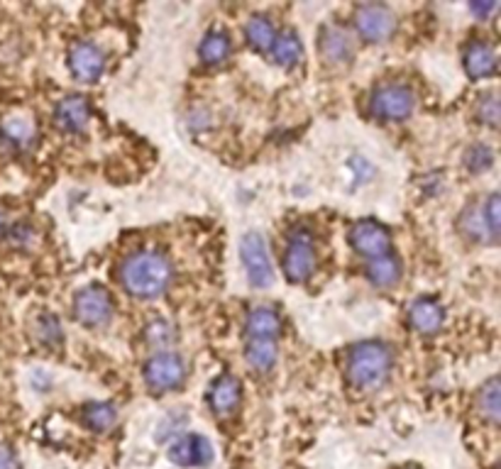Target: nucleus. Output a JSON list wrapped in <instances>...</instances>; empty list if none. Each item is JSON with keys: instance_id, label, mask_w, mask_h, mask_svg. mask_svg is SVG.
I'll list each match as a JSON object with an SVG mask.
<instances>
[{"instance_id": "23", "label": "nucleus", "mask_w": 501, "mask_h": 469, "mask_svg": "<svg viewBox=\"0 0 501 469\" xmlns=\"http://www.w3.org/2000/svg\"><path fill=\"white\" fill-rule=\"evenodd\" d=\"M245 35H247V42H250L257 52H269L276 39L275 25L269 23L265 15L252 17L250 23H247V27H245Z\"/></svg>"}, {"instance_id": "34", "label": "nucleus", "mask_w": 501, "mask_h": 469, "mask_svg": "<svg viewBox=\"0 0 501 469\" xmlns=\"http://www.w3.org/2000/svg\"><path fill=\"white\" fill-rule=\"evenodd\" d=\"M494 10H496V3H482V5H479V3H475V5H472V13L479 17L489 15V13H494Z\"/></svg>"}, {"instance_id": "21", "label": "nucleus", "mask_w": 501, "mask_h": 469, "mask_svg": "<svg viewBox=\"0 0 501 469\" xmlns=\"http://www.w3.org/2000/svg\"><path fill=\"white\" fill-rule=\"evenodd\" d=\"M276 357L279 352H276L275 340H250L245 350V360L257 372H269L276 364Z\"/></svg>"}, {"instance_id": "8", "label": "nucleus", "mask_w": 501, "mask_h": 469, "mask_svg": "<svg viewBox=\"0 0 501 469\" xmlns=\"http://www.w3.org/2000/svg\"><path fill=\"white\" fill-rule=\"evenodd\" d=\"M355 25L367 42H384L396 30V17L384 5H360L355 13Z\"/></svg>"}, {"instance_id": "33", "label": "nucleus", "mask_w": 501, "mask_h": 469, "mask_svg": "<svg viewBox=\"0 0 501 469\" xmlns=\"http://www.w3.org/2000/svg\"><path fill=\"white\" fill-rule=\"evenodd\" d=\"M0 469H20L17 454L8 445H0Z\"/></svg>"}, {"instance_id": "12", "label": "nucleus", "mask_w": 501, "mask_h": 469, "mask_svg": "<svg viewBox=\"0 0 501 469\" xmlns=\"http://www.w3.org/2000/svg\"><path fill=\"white\" fill-rule=\"evenodd\" d=\"M166 454L179 467H204L213 460V447L201 435H184L169 445Z\"/></svg>"}, {"instance_id": "5", "label": "nucleus", "mask_w": 501, "mask_h": 469, "mask_svg": "<svg viewBox=\"0 0 501 469\" xmlns=\"http://www.w3.org/2000/svg\"><path fill=\"white\" fill-rule=\"evenodd\" d=\"M416 98L406 86L401 84H386L379 86L369 98V110L379 120H404L414 113Z\"/></svg>"}, {"instance_id": "13", "label": "nucleus", "mask_w": 501, "mask_h": 469, "mask_svg": "<svg viewBox=\"0 0 501 469\" xmlns=\"http://www.w3.org/2000/svg\"><path fill=\"white\" fill-rule=\"evenodd\" d=\"M240 399H243V386L237 382L235 376L223 374L218 376L215 382L211 384L208 389V401H211V408L218 415H230L240 406Z\"/></svg>"}, {"instance_id": "29", "label": "nucleus", "mask_w": 501, "mask_h": 469, "mask_svg": "<svg viewBox=\"0 0 501 469\" xmlns=\"http://www.w3.org/2000/svg\"><path fill=\"white\" fill-rule=\"evenodd\" d=\"M492 162L494 155L486 145H475V147L467 152V156H465V165H467V169H472V172H485V169L492 166Z\"/></svg>"}, {"instance_id": "27", "label": "nucleus", "mask_w": 501, "mask_h": 469, "mask_svg": "<svg viewBox=\"0 0 501 469\" xmlns=\"http://www.w3.org/2000/svg\"><path fill=\"white\" fill-rule=\"evenodd\" d=\"M479 408L489 421L496 423V415H499V382L496 379H489L479 394Z\"/></svg>"}, {"instance_id": "7", "label": "nucleus", "mask_w": 501, "mask_h": 469, "mask_svg": "<svg viewBox=\"0 0 501 469\" xmlns=\"http://www.w3.org/2000/svg\"><path fill=\"white\" fill-rule=\"evenodd\" d=\"M74 313L84 325L88 328H101L110 321L113 315V301H110L108 291L101 286H88L74 301Z\"/></svg>"}, {"instance_id": "16", "label": "nucleus", "mask_w": 501, "mask_h": 469, "mask_svg": "<svg viewBox=\"0 0 501 469\" xmlns=\"http://www.w3.org/2000/svg\"><path fill=\"white\" fill-rule=\"evenodd\" d=\"M250 340H276L282 333V318L269 305H255L247 315Z\"/></svg>"}, {"instance_id": "19", "label": "nucleus", "mask_w": 501, "mask_h": 469, "mask_svg": "<svg viewBox=\"0 0 501 469\" xmlns=\"http://www.w3.org/2000/svg\"><path fill=\"white\" fill-rule=\"evenodd\" d=\"M369 282L379 286V289H386V286H394V284L401 279V262L399 257L394 254H382V257H375L367 266Z\"/></svg>"}, {"instance_id": "32", "label": "nucleus", "mask_w": 501, "mask_h": 469, "mask_svg": "<svg viewBox=\"0 0 501 469\" xmlns=\"http://www.w3.org/2000/svg\"><path fill=\"white\" fill-rule=\"evenodd\" d=\"M479 120L482 123H486V125H496V117H499V103H496V95H486V98H482V103H479Z\"/></svg>"}, {"instance_id": "20", "label": "nucleus", "mask_w": 501, "mask_h": 469, "mask_svg": "<svg viewBox=\"0 0 501 469\" xmlns=\"http://www.w3.org/2000/svg\"><path fill=\"white\" fill-rule=\"evenodd\" d=\"M272 56H275V62L284 69H294L298 62H301V56H304V45H301V39H298L296 32H284L279 37L275 39V45H272Z\"/></svg>"}, {"instance_id": "25", "label": "nucleus", "mask_w": 501, "mask_h": 469, "mask_svg": "<svg viewBox=\"0 0 501 469\" xmlns=\"http://www.w3.org/2000/svg\"><path fill=\"white\" fill-rule=\"evenodd\" d=\"M460 227L465 230V233L470 234V237H475V240H482L485 234H489V230H486V223H485V211H482V204H472L467 211H465V215L460 218ZM492 240V237H489Z\"/></svg>"}, {"instance_id": "10", "label": "nucleus", "mask_w": 501, "mask_h": 469, "mask_svg": "<svg viewBox=\"0 0 501 469\" xmlns=\"http://www.w3.org/2000/svg\"><path fill=\"white\" fill-rule=\"evenodd\" d=\"M0 137L15 149H30L37 142V123L25 110H10L0 115Z\"/></svg>"}, {"instance_id": "28", "label": "nucleus", "mask_w": 501, "mask_h": 469, "mask_svg": "<svg viewBox=\"0 0 501 469\" xmlns=\"http://www.w3.org/2000/svg\"><path fill=\"white\" fill-rule=\"evenodd\" d=\"M35 330H37V340L47 344V347L59 344V340H62V325H59L55 315H42Z\"/></svg>"}, {"instance_id": "31", "label": "nucleus", "mask_w": 501, "mask_h": 469, "mask_svg": "<svg viewBox=\"0 0 501 469\" xmlns=\"http://www.w3.org/2000/svg\"><path fill=\"white\" fill-rule=\"evenodd\" d=\"M8 237L15 247H30V244L37 240V237H35V230H32V225H27V223H17V225L10 227Z\"/></svg>"}, {"instance_id": "30", "label": "nucleus", "mask_w": 501, "mask_h": 469, "mask_svg": "<svg viewBox=\"0 0 501 469\" xmlns=\"http://www.w3.org/2000/svg\"><path fill=\"white\" fill-rule=\"evenodd\" d=\"M482 211H485V223L486 230H489V237L496 240V234H499V195H489L486 204L482 205Z\"/></svg>"}, {"instance_id": "18", "label": "nucleus", "mask_w": 501, "mask_h": 469, "mask_svg": "<svg viewBox=\"0 0 501 469\" xmlns=\"http://www.w3.org/2000/svg\"><path fill=\"white\" fill-rule=\"evenodd\" d=\"M321 52L330 62H347L353 56V39L340 27H328L321 35Z\"/></svg>"}, {"instance_id": "35", "label": "nucleus", "mask_w": 501, "mask_h": 469, "mask_svg": "<svg viewBox=\"0 0 501 469\" xmlns=\"http://www.w3.org/2000/svg\"><path fill=\"white\" fill-rule=\"evenodd\" d=\"M8 230H10L8 211H5V208H0V237H3V234H8Z\"/></svg>"}, {"instance_id": "11", "label": "nucleus", "mask_w": 501, "mask_h": 469, "mask_svg": "<svg viewBox=\"0 0 501 469\" xmlns=\"http://www.w3.org/2000/svg\"><path fill=\"white\" fill-rule=\"evenodd\" d=\"M69 69L79 81H95L105 69V55L94 42H76L69 52Z\"/></svg>"}, {"instance_id": "15", "label": "nucleus", "mask_w": 501, "mask_h": 469, "mask_svg": "<svg viewBox=\"0 0 501 469\" xmlns=\"http://www.w3.org/2000/svg\"><path fill=\"white\" fill-rule=\"evenodd\" d=\"M91 117V108L84 95H69L56 105V125L62 127L64 133H81L88 125Z\"/></svg>"}, {"instance_id": "9", "label": "nucleus", "mask_w": 501, "mask_h": 469, "mask_svg": "<svg viewBox=\"0 0 501 469\" xmlns=\"http://www.w3.org/2000/svg\"><path fill=\"white\" fill-rule=\"evenodd\" d=\"M350 243H353V247L360 254H367V257L375 259L389 252L392 237H389V230L382 223H376V220H360L350 230Z\"/></svg>"}, {"instance_id": "24", "label": "nucleus", "mask_w": 501, "mask_h": 469, "mask_svg": "<svg viewBox=\"0 0 501 469\" xmlns=\"http://www.w3.org/2000/svg\"><path fill=\"white\" fill-rule=\"evenodd\" d=\"M198 55H201V59H204L205 64L225 62L227 55H230V39H227L225 32H220V30L208 32V35L201 39Z\"/></svg>"}, {"instance_id": "22", "label": "nucleus", "mask_w": 501, "mask_h": 469, "mask_svg": "<svg viewBox=\"0 0 501 469\" xmlns=\"http://www.w3.org/2000/svg\"><path fill=\"white\" fill-rule=\"evenodd\" d=\"M84 423L91 430H95V433H108L118 423V411H115L113 404L98 401V404H91V406L84 408Z\"/></svg>"}, {"instance_id": "14", "label": "nucleus", "mask_w": 501, "mask_h": 469, "mask_svg": "<svg viewBox=\"0 0 501 469\" xmlns=\"http://www.w3.org/2000/svg\"><path fill=\"white\" fill-rule=\"evenodd\" d=\"M408 321L418 333H438L446 323V308L436 298H418L408 308Z\"/></svg>"}, {"instance_id": "26", "label": "nucleus", "mask_w": 501, "mask_h": 469, "mask_svg": "<svg viewBox=\"0 0 501 469\" xmlns=\"http://www.w3.org/2000/svg\"><path fill=\"white\" fill-rule=\"evenodd\" d=\"M145 337H147L149 344L165 350V347L176 343V328L169 321H152L147 325V330H145Z\"/></svg>"}, {"instance_id": "17", "label": "nucleus", "mask_w": 501, "mask_h": 469, "mask_svg": "<svg viewBox=\"0 0 501 469\" xmlns=\"http://www.w3.org/2000/svg\"><path fill=\"white\" fill-rule=\"evenodd\" d=\"M465 69L472 78H486L496 71V55L486 42H472L465 49Z\"/></svg>"}, {"instance_id": "1", "label": "nucleus", "mask_w": 501, "mask_h": 469, "mask_svg": "<svg viewBox=\"0 0 501 469\" xmlns=\"http://www.w3.org/2000/svg\"><path fill=\"white\" fill-rule=\"evenodd\" d=\"M172 262L155 250L135 252L120 264V282L135 298H157L172 284Z\"/></svg>"}, {"instance_id": "4", "label": "nucleus", "mask_w": 501, "mask_h": 469, "mask_svg": "<svg viewBox=\"0 0 501 469\" xmlns=\"http://www.w3.org/2000/svg\"><path fill=\"white\" fill-rule=\"evenodd\" d=\"M240 254H243L245 272L255 286L266 289L275 282V266H272V257H269V247L262 240L259 233H247L240 243Z\"/></svg>"}, {"instance_id": "6", "label": "nucleus", "mask_w": 501, "mask_h": 469, "mask_svg": "<svg viewBox=\"0 0 501 469\" xmlns=\"http://www.w3.org/2000/svg\"><path fill=\"white\" fill-rule=\"evenodd\" d=\"M186 376V364L176 352H159L145 364V384L149 389L165 394L176 389Z\"/></svg>"}, {"instance_id": "3", "label": "nucleus", "mask_w": 501, "mask_h": 469, "mask_svg": "<svg viewBox=\"0 0 501 469\" xmlns=\"http://www.w3.org/2000/svg\"><path fill=\"white\" fill-rule=\"evenodd\" d=\"M316 269V243L314 234L306 227H298L289 234V243L284 250V272L291 282H304Z\"/></svg>"}, {"instance_id": "2", "label": "nucleus", "mask_w": 501, "mask_h": 469, "mask_svg": "<svg viewBox=\"0 0 501 469\" xmlns=\"http://www.w3.org/2000/svg\"><path fill=\"white\" fill-rule=\"evenodd\" d=\"M392 372V352L382 343L357 344L347 357V376L360 389H375Z\"/></svg>"}]
</instances>
